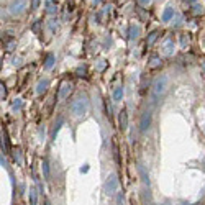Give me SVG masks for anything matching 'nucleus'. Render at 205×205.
I'll return each mask as SVG.
<instances>
[{
	"label": "nucleus",
	"instance_id": "nucleus-1",
	"mask_svg": "<svg viewBox=\"0 0 205 205\" xmlns=\"http://www.w3.org/2000/svg\"><path fill=\"white\" fill-rule=\"evenodd\" d=\"M87 110H89V99L85 97V95H79L72 102V105H71V113H72V117H75V118L84 117L85 113H87Z\"/></svg>",
	"mask_w": 205,
	"mask_h": 205
},
{
	"label": "nucleus",
	"instance_id": "nucleus-2",
	"mask_svg": "<svg viewBox=\"0 0 205 205\" xmlns=\"http://www.w3.org/2000/svg\"><path fill=\"white\" fill-rule=\"evenodd\" d=\"M168 87H169V79H168V75L163 74V75H159V77H156L154 82H153V99H154V100H159V99L166 94Z\"/></svg>",
	"mask_w": 205,
	"mask_h": 205
},
{
	"label": "nucleus",
	"instance_id": "nucleus-3",
	"mask_svg": "<svg viewBox=\"0 0 205 205\" xmlns=\"http://www.w3.org/2000/svg\"><path fill=\"white\" fill-rule=\"evenodd\" d=\"M103 189H105V194L107 195H115L118 192V179H117V174H110L105 180V185H103Z\"/></svg>",
	"mask_w": 205,
	"mask_h": 205
},
{
	"label": "nucleus",
	"instance_id": "nucleus-4",
	"mask_svg": "<svg viewBox=\"0 0 205 205\" xmlns=\"http://www.w3.org/2000/svg\"><path fill=\"white\" fill-rule=\"evenodd\" d=\"M151 123H153V115H151V112L149 110H146V112H143V115L140 118V131H148L149 130V126H151Z\"/></svg>",
	"mask_w": 205,
	"mask_h": 205
},
{
	"label": "nucleus",
	"instance_id": "nucleus-5",
	"mask_svg": "<svg viewBox=\"0 0 205 205\" xmlns=\"http://www.w3.org/2000/svg\"><path fill=\"white\" fill-rule=\"evenodd\" d=\"M26 0H13L12 2V5L8 7L10 8V13L12 15H20V13L25 12V8H26Z\"/></svg>",
	"mask_w": 205,
	"mask_h": 205
},
{
	"label": "nucleus",
	"instance_id": "nucleus-6",
	"mask_svg": "<svg viewBox=\"0 0 205 205\" xmlns=\"http://www.w3.org/2000/svg\"><path fill=\"white\" fill-rule=\"evenodd\" d=\"M71 82L69 80H64V82H61V87H59V92H58V100H64L66 97L69 95L71 92Z\"/></svg>",
	"mask_w": 205,
	"mask_h": 205
},
{
	"label": "nucleus",
	"instance_id": "nucleus-7",
	"mask_svg": "<svg viewBox=\"0 0 205 205\" xmlns=\"http://www.w3.org/2000/svg\"><path fill=\"white\" fill-rule=\"evenodd\" d=\"M172 53H174V41L172 40H166L164 44H163V54L171 56Z\"/></svg>",
	"mask_w": 205,
	"mask_h": 205
},
{
	"label": "nucleus",
	"instance_id": "nucleus-8",
	"mask_svg": "<svg viewBox=\"0 0 205 205\" xmlns=\"http://www.w3.org/2000/svg\"><path fill=\"white\" fill-rule=\"evenodd\" d=\"M118 122H120V128H122V130H126V126H128V115H126V110H122V112H120Z\"/></svg>",
	"mask_w": 205,
	"mask_h": 205
},
{
	"label": "nucleus",
	"instance_id": "nucleus-9",
	"mask_svg": "<svg viewBox=\"0 0 205 205\" xmlns=\"http://www.w3.org/2000/svg\"><path fill=\"white\" fill-rule=\"evenodd\" d=\"M48 85H49V80H48V79H41L40 82H38V85H36V94L46 92V90H48Z\"/></svg>",
	"mask_w": 205,
	"mask_h": 205
},
{
	"label": "nucleus",
	"instance_id": "nucleus-10",
	"mask_svg": "<svg viewBox=\"0 0 205 205\" xmlns=\"http://www.w3.org/2000/svg\"><path fill=\"white\" fill-rule=\"evenodd\" d=\"M123 94H125V90H123L122 85L115 87V90H113V102H120V100L123 99Z\"/></svg>",
	"mask_w": 205,
	"mask_h": 205
},
{
	"label": "nucleus",
	"instance_id": "nucleus-11",
	"mask_svg": "<svg viewBox=\"0 0 205 205\" xmlns=\"http://www.w3.org/2000/svg\"><path fill=\"white\" fill-rule=\"evenodd\" d=\"M172 17H174V8L168 7L164 10V13H163V21H171V20H172Z\"/></svg>",
	"mask_w": 205,
	"mask_h": 205
},
{
	"label": "nucleus",
	"instance_id": "nucleus-12",
	"mask_svg": "<svg viewBox=\"0 0 205 205\" xmlns=\"http://www.w3.org/2000/svg\"><path fill=\"white\" fill-rule=\"evenodd\" d=\"M138 35H140V26L131 25V26H130V35H128V38H130V40H136Z\"/></svg>",
	"mask_w": 205,
	"mask_h": 205
},
{
	"label": "nucleus",
	"instance_id": "nucleus-13",
	"mask_svg": "<svg viewBox=\"0 0 205 205\" xmlns=\"http://www.w3.org/2000/svg\"><path fill=\"white\" fill-rule=\"evenodd\" d=\"M53 64H54V56L49 53V54L46 56V63H44V68H46V69H51V68H53Z\"/></svg>",
	"mask_w": 205,
	"mask_h": 205
},
{
	"label": "nucleus",
	"instance_id": "nucleus-14",
	"mask_svg": "<svg viewBox=\"0 0 205 205\" xmlns=\"http://www.w3.org/2000/svg\"><path fill=\"white\" fill-rule=\"evenodd\" d=\"M158 36H159V33H158V31H153L151 35H149V38L146 40V44H148V46H151L153 43H154L156 40H158Z\"/></svg>",
	"mask_w": 205,
	"mask_h": 205
},
{
	"label": "nucleus",
	"instance_id": "nucleus-15",
	"mask_svg": "<svg viewBox=\"0 0 205 205\" xmlns=\"http://www.w3.org/2000/svg\"><path fill=\"white\" fill-rule=\"evenodd\" d=\"M30 203H31V205H36V203H38V197H36V192H35V190H30Z\"/></svg>",
	"mask_w": 205,
	"mask_h": 205
},
{
	"label": "nucleus",
	"instance_id": "nucleus-16",
	"mask_svg": "<svg viewBox=\"0 0 205 205\" xmlns=\"http://www.w3.org/2000/svg\"><path fill=\"white\" fill-rule=\"evenodd\" d=\"M117 205H125V195H123V192L117 195Z\"/></svg>",
	"mask_w": 205,
	"mask_h": 205
},
{
	"label": "nucleus",
	"instance_id": "nucleus-17",
	"mask_svg": "<svg viewBox=\"0 0 205 205\" xmlns=\"http://www.w3.org/2000/svg\"><path fill=\"white\" fill-rule=\"evenodd\" d=\"M159 63H161V61H159V58H158V56H154V58H153L151 59V68H158V66H159Z\"/></svg>",
	"mask_w": 205,
	"mask_h": 205
},
{
	"label": "nucleus",
	"instance_id": "nucleus-18",
	"mask_svg": "<svg viewBox=\"0 0 205 205\" xmlns=\"http://www.w3.org/2000/svg\"><path fill=\"white\" fill-rule=\"evenodd\" d=\"M48 12H49V13H54V12H56V5L51 2V0L48 2Z\"/></svg>",
	"mask_w": 205,
	"mask_h": 205
},
{
	"label": "nucleus",
	"instance_id": "nucleus-19",
	"mask_svg": "<svg viewBox=\"0 0 205 205\" xmlns=\"http://www.w3.org/2000/svg\"><path fill=\"white\" fill-rule=\"evenodd\" d=\"M61 125H63V118H59L58 123H56V128H54V131H53V135H54V136L58 135V131H59V126H61Z\"/></svg>",
	"mask_w": 205,
	"mask_h": 205
},
{
	"label": "nucleus",
	"instance_id": "nucleus-20",
	"mask_svg": "<svg viewBox=\"0 0 205 205\" xmlns=\"http://www.w3.org/2000/svg\"><path fill=\"white\" fill-rule=\"evenodd\" d=\"M43 171H44V177H48V176H49V168H48L46 161H43Z\"/></svg>",
	"mask_w": 205,
	"mask_h": 205
},
{
	"label": "nucleus",
	"instance_id": "nucleus-21",
	"mask_svg": "<svg viewBox=\"0 0 205 205\" xmlns=\"http://www.w3.org/2000/svg\"><path fill=\"white\" fill-rule=\"evenodd\" d=\"M40 2H41V0H33V2H31V8H38V7H40Z\"/></svg>",
	"mask_w": 205,
	"mask_h": 205
},
{
	"label": "nucleus",
	"instance_id": "nucleus-22",
	"mask_svg": "<svg viewBox=\"0 0 205 205\" xmlns=\"http://www.w3.org/2000/svg\"><path fill=\"white\" fill-rule=\"evenodd\" d=\"M15 161H18V163H21V156H20V151H15Z\"/></svg>",
	"mask_w": 205,
	"mask_h": 205
},
{
	"label": "nucleus",
	"instance_id": "nucleus-23",
	"mask_svg": "<svg viewBox=\"0 0 205 205\" xmlns=\"http://www.w3.org/2000/svg\"><path fill=\"white\" fill-rule=\"evenodd\" d=\"M20 107H21V102H20V100H17V102L13 103V108L17 110V108H20Z\"/></svg>",
	"mask_w": 205,
	"mask_h": 205
},
{
	"label": "nucleus",
	"instance_id": "nucleus-24",
	"mask_svg": "<svg viewBox=\"0 0 205 205\" xmlns=\"http://www.w3.org/2000/svg\"><path fill=\"white\" fill-rule=\"evenodd\" d=\"M5 95H7V89H5V85L2 84V99L5 97Z\"/></svg>",
	"mask_w": 205,
	"mask_h": 205
},
{
	"label": "nucleus",
	"instance_id": "nucleus-25",
	"mask_svg": "<svg viewBox=\"0 0 205 205\" xmlns=\"http://www.w3.org/2000/svg\"><path fill=\"white\" fill-rule=\"evenodd\" d=\"M194 8H195V10H194L195 13H199V12H202V7H199V5H195Z\"/></svg>",
	"mask_w": 205,
	"mask_h": 205
},
{
	"label": "nucleus",
	"instance_id": "nucleus-26",
	"mask_svg": "<svg viewBox=\"0 0 205 205\" xmlns=\"http://www.w3.org/2000/svg\"><path fill=\"white\" fill-rule=\"evenodd\" d=\"M149 2H151V0H140V3H141V5H148Z\"/></svg>",
	"mask_w": 205,
	"mask_h": 205
},
{
	"label": "nucleus",
	"instance_id": "nucleus-27",
	"mask_svg": "<svg viewBox=\"0 0 205 205\" xmlns=\"http://www.w3.org/2000/svg\"><path fill=\"white\" fill-rule=\"evenodd\" d=\"M202 68H203V72H205V61H203V63H202Z\"/></svg>",
	"mask_w": 205,
	"mask_h": 205
},
{
	"label": "nucleus",
	"instance_id": "nucleus-28",
	"mask_svg": "<svg viewBox=\"0 0 205 205\" xmlns=\"http://www.w3.org/2000/svg\"><path fill=\"white\" fill-rule=\"evenodd\" d=\"M187 2H189V3H194V2H195V0H187Z\"/></svg>",
	"mask_w": 205,
	"mask_h": 205
},
{
	"label": "nucleus",
	"instance_id": "nucleus-29",
	"mask_svg": "<svg viewBox=\"0 0 205 205\" xmlns=\"http://www.w3.org/2000/svg\"><path fill=\"white\" fill-rule=\"evenodd\" d=\"M163 205H168V203H163Z\"/></svg>",
	"mask_w": 205,
	"mask_h": 205
}]
</instances>
